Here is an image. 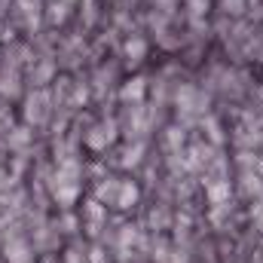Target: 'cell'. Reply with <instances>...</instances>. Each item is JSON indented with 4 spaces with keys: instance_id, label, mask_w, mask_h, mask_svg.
<instances>
[{
    "instance_id": "obj_1",
    "label": "cell",
    "mask_w": 263,
    "mask_h": 263,
    "mask_svg": "<svg viewBox=\"0 0 263 263\" xmlns=\"http://www.w3.org/2000/svg\"><path fill=\"white\" fill-rule=\"evenodd\" d=\"M114 138H117V123H110V120H107V123H101V126H95V129L89 132L86 144H89V147H95V150H104Z\"/></svg>"
},
{
    "instance_id": "obj_2",
    "label": "cell",
    "mask_w": 263,
    "mask_h": 263,
    "mask_svg": "<svg viewBox=\"0 0 263 263\" xmlns=\"http://www.w3.org/2000/svg\"><path fill=\"white\" fill-rule=\"evenodd\" d=\"M144 55H147V43H144L141 37H129V40H126V59H129V65L144 62Z\"/></svg>"
},
{
    "instance_id": "obj_3",
    "label": "cell",
    "mask_w": 263,
    "mask_h": 263,
    "mask_svg": "<svg viewBox=\"0 0 263 263\" xmlns=\"http://www.w3.org/2000/svg\"><path fill=\"white\" fill-rule=\"evenodd\" d=\"M144 89H147V83L141 80V77H135V80H129L126 86H123V101H141L144 98Z\"/></svg>"
},
{
    "instance_id": "obj_4",
    "label": "cell",
    "mask_w": 263,
    "mask_h": 263,
    "mask_svg": "<svg viewBox=\"0 0 263 263\" xmlns=\"http://www.w3.org/2000/svg\"><path fill=\"white\" fill-rule=\"evenodd\" d=\"M43 104H46L43 98H31V101H28V120H31V123H40V120H43Z\"/></svg>"
},
{
    "instance_id": "obj_5",
    "label": "cell",
    "mask_w": 263,
    "mask_h": 263,
    "mask_svg": "<svg viewBox=\"0 0 263 263\" xmlns=\"http://www.w3.org/2000/svg\"><path fill=\"white\" fill-rule=\"evenodd\" d=\"M65 15H67V6L62 3V0H55V3L49 6V18H52V22L59 25V22H65Z\"/></svg>"
},
{
    "instance_id": "obj_6",
    "label": "cell",
    "mask_w": 263,
    "mask_h": 263,
    "mask_svg": "<svg viewBox=\"0 0 263 263\" xmlns=\"http://www.w3.org/2000/svg\"><path fill=\"white\" fill-rule=\"evenodd\" d=\"M135 199H138V190H135L132 184H126V187H123V193H120V205L126 208V205H129V202H135Z\"/></svg>"
},
{
    "instance_id": "obj_7",
    "label": "cell",
    "mask_w": 263,
    "mask_h": 263,
    "mask_svg": "<svg viewBox=\"0 0 263 263\" xmlns=\"http://www.w3.org/2000/svg\"><path fill=\"white\" fill-rule=\"evenodd\" d=\"M138 156H141V144H135V147H129V150H126L123 165H135V162H138Z\"/></svg>"
},
{
    "instance_id": "obj_8",
    "label": "cell",
    "mask_w": 263,
    "mask_h": 263,
    "mask_svg": "<svg viewBox=\"0 0 263 263\" xmlns=\"http://www.w3.org/2000/svg\"><path fill=\"white\" fill-rule=\"evenodd\" d=\"M0 92H9V95H15V77H3V83H0Z\"/></svg>"
},
{
    "instance_id": "obj_9",
    "label": "cell",
    "mask_w": 263,
    "mask_h": 263,
    "mask_svg": "<svg viewBox=\"0 0 263 263\" xmlns=\"http://www.w3.org/2000/svg\"><path fill=\"white\" fill-rule=\"evenodd\" d=\"M190 6H193V12H205V9H208V0H190Z\"/></svg>"
},
{
    "instance_id": "obj_10",
    "label": "cell",
    "mask_w": 263,
    "mask_h": 263,
    "mask_svg": "<svg viewBox=\"0 0 263 263\" xmlns=\"http://www.w3.org/2000/svg\"><path fill=\"white\" fill-rule=\"evenodd\" d=\"M227 3V9H233V12H239V6H242V0H223Z\"/></svg>"
},
{
    "instance_id": "obj_11",
    "label": "cell",
    "mask_w": 263,
    "mask_h": 263,
    "mask_svg": "<svg viewBox=\"0 0 263 263\" xmlns=\"http://www.w3.org/2000/svg\"><path fill=\"white\" fill-rule=\"evenodd\" d=\"M62 3H65V0H62Z\"/></svg>"
}]
</instances>
